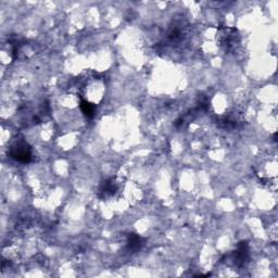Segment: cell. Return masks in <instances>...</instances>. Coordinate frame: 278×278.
<instances>
[{
  "label": "cell",
  "mask_w": 278,
  "mask_h": 278,
  "mask_svg": "<svg viewBox=\"0 0 278 278\" xmlns=\"http://www.w3.org/2000/svg\"><path fill=\"white\" fill-rule=\"evenodd\" d=\"M9 155L13 160L20 163H29L32 160V151L30 146L24 141H17L10 149Z\"/></svg>",
  "instance_id": "1"
},
{
  "label": "cell",
  "mask_w": 278,
  "mask_h": 278,
  "mask_svg": "<svg viewBox=\"0 0 278 278\" xmlns=\"http://www.w3.org/2000/svg\"><path fill=\"white\" fill-rule=\"evenodd\" d=\"M248 258H249V245L247 242L239 243L236 251L231 253V261L234 262L236 266L242 267L243 266L245 261L248 260Z\"/></svg>",
  "instance_id": "2"
},
{
  "label": "cell",
  "mask_w": 278,
  "mask_h": 278,
  "mask_svg": "<svg viewBox=\"0 0 278 278\" xmlns=\"http://www.w3.org/2000/svg\"><path fill=\"white\" fill-rule=\"evenodd\" d=\"M118 185L114 182L113 178L105 179L104 182L100 185L99 191H98V196L101 199H106L109 197L114 196L118 191Z\"/></svg>",
  "instance_id": "3"
},
{
  "label": "cell",
  "mask_w": 278,
  "mask_h": 278,
  "mask_svg": "<svg viewBox=\"0 0 278 278\" xmlns=\"http://www.w3.org/2000/svg\"><path fill=\"white\" fill-rule=\"evenodd\" d=\"M143 244H145L143 238L140 237L139 235H136V234L128 235L127 242H126V250L128 252H132V253L138 252L139 250H141Z\"/></svg>",
  "instance_id": "4"
},
{
  "label": "cell",
  "mask_w": 278,
  "mask_h": 278,
  "mask_svg": "<svg viewBox=\"0 0 278 278\" xmlns=\"http://www.w3.org/2000/svg\"><path fill=\"white\" fill-rule=\"evenodd\" d=\"M81 109L87 118H92L95 115V105L88 103V101L83 100L81 103Z\"/></svg>",
  "instance_id": "5"
}]
</instances>
